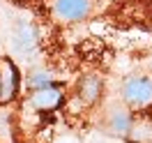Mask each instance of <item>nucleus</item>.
Returning <instances> with one entry per match:
<instances>
[{
  "label": "nucleus",
  "mask_w": 152,
  "mask_h": 143,
  "mask_svg": "<svg viewBox=\"0 0 152 143\" xmlns=\"http://www.w3.org/2000/svg\"><path fill=\"white\" fill-rule=\"evenodd\" d=\"M120 95L132 111L148 109V106H152V78L143 76V74H134V76L124 78Z\"/></svg>",
  "instance_id": "obj_1"
},
{
  "label": "nucleus",
  "mask_w": 152,
  "mask_h": 143,
  "mask_svg": "<svg viewBox=\"0 0 152 143\" xmlns=\"http://www.w3.org/2000/svg\"><path fill=\"white\" fill-rule=\"evenodd\" d=\"M134 111L124 104L122 99L120 102H113L104 111V118H102V127L108 136H115V139H127L129 132L134 127Z\"/></svg>",
  "instance_id": "obj_2"
},
{
  "label": "nucleus",
  "mask_w": 152,
  "mask_h": 143,
  "mask_svg": "<svg viewBox=\"0 0 152 143\" xmlns=\"http://www.w3.org/2000/svg\"><path fill=\"white\" fill-rule=\"evenodd\" d=\"M92 14V0H51V16L58 23H76Z\"/></svg>",
  "instance_id": "obj_3"
},
{
  "label": "nucleus",
  "mask_w": 152,
  "mask_h": 143,
  "mask_svg": "<svg viewBox=\"0 0 152 143\" xmlns=\"http://www.w3.org/2000/svg\"><path fill=\"white\" fill-rule=\"evenodd\" d=\"M39 48V32L35 28V23L30 21H19L12 28V51L21 58L35 56Z\"/></svg>",
  "instance_id": "obj_4"
},
{
  "label": "nucleus",
  "mask_w": 152,
  "mask_h": 143,
  "mask_svg": "<svg viewBox=\"0 0 152 143\" xmlns=\"http://www.w3.org/2000/svg\"><path fill=\"white\" fill-rule=\"evenodd\" d=\"M19 86H21V74L16 65L10 58H2L0 60V104L14 102L19 95Z\"/></svg>",
  "instance_id": "obj_5"
},
{
  "label": "nucleus",
  "mask_w": 152,
  "mask_h": 143,
  "mask_svg": "<svg viewBox=\"0 0 152 143\" xmlns=\"http://www.w3.org/2000/svg\"><path fill=\"white\" fill-rule=\"evenodd\" d=\"M62 90L53 83V86H46V88H37V90H30V97H28V106L37 113H51L56 111L58 106L62 104Z\"/></svg>",
  "instance_id": "obj_6"
},
{
  "label": "nucleus",
  "mask_w": 152,
  "mask_h": 143,
  "mask_svg": "<svg viewBox=\"0 0 152 143\" xmlns=\"http://www.w3.org/2000/svg\"><path fill=\"white\" fill-rule=\"evenodd\" d=\"M102 92H104V83L97 74H88L78 81L76 86V97L81 99L83 106H95L99 99H102Z\"/></svg>",
  "instance_id": "obj_7"
},
{
  "label": "nucleus",
  "mask_w": 152,
  "mask_h": 143,
  "mask_svg": "<svg viewBox=\"0 0 152 143\" xmlns=\"http://www.w3.org/2000/svg\"><path fill=\"white\" fill-rule=\"evenodd\" d=\"M129 143H152V120H134V127L129 136H127Z\"/></svg>",
  "instance_id": "obj_8"
},
{
  "label": "nucleus",
  "mask_w": 152,
  "mask_h": 143,
  "mask_svg": "<svg viewBox=\"0 0 152 143\" xmlns=\"http://www.w3.org/2000/svg\"><path fill=\"white\" fill-rule=\"evenodd\" d=\"M56 83V78L51 72L46 69H32L28 74V88L30 90H37V88H46V86H53Z\"/></svg>",
  "instance_id": "obj_9"
}]
</instances>
